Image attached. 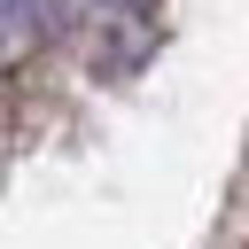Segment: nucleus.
<instances>
[{
  "instance_id": "1",
  "label": "nucleus",
  "mask_w": 249,
  "mask_h": 249,
  "mask_svg": "<svg viewBox=\"0 0 249 249\" xmlns=\"http://www.w3.org/2000/svg\"><path fill=\"white\" fill-rule=\"evenodd\" d=\"M101 8H124V16H148L156 0H101Z\"/></svg>"
}]
</instances>
